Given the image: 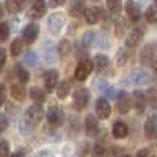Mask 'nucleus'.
Instances as JSON below:
<instances>
[{"label":"nucleus","instance_id":"nucleus-1","mask_svg":"<svg viewBox=\"0 0 157 157\" xmlns=\"http://www.w3.org/2000/svg\"><path fill=\"white\" fill-rule=\"evenodd\" d=\"M43 118H44V109L41 104H33V105H30L25 110V115H24V120L30 126H36L38 123H41Z\"/></svg>","mask_w":157,"mask_h":157},{"label":"nucleus","instance_id":"nucleus-2","mask_svg":"<svg viewBox=\"0 0 157 157\" xmlns=\"http://www.w3.org/2000/svg\"><path fill=\"white\" fill-rule=\"evenodd\" d=\"M64 24H66V16H64V13L61 11H55V13H52V14L49 16L47 19V27L52 33H60L61 29L64 27Z\"/></svg>","mask_w":157,"mask_h":157},{"label":"nucleus","instance_id":"nucleus-3","mask_svg":"<svg viewBox=\"0 0 157 157\" xmlns=\"http://www.w3.org/2000/svg\"><path fill=\"white\" fill-rule=\"evenodd\" d=\"M91 71H93V64H91V60L82 58L80 61L77 63V66H75V72H74L75 80H78V82L86 80V78L90 77V74H91Z\"/></svg>","mask_w":157,"mask_h":157},{"label":"nucleus","instance_id":"nucleus-4","mask_svg":"<svg viewBox=\"0 0 157 157\" xmlns=\"http://www.w3.org/2000/svg\"><path fill=\"white\" fill-rule=\"evenodd\" d=\"M140 61H141V64H145V66H151L152 69H155V47H154V43H149L141 49Z\"/></svg>","mask_w":157,"mask_h":157},{"label":"nucleus","instance_id":"nucleus-5","mask_svg":"<svg viewBox=\"0 0 157 157\" xmlns=\"http://www.w3.org/2000/svg\"><path fill=\"white\" fill-rule=\"evenodd\" d=\"M90 101V91L86 88H77L72 94V102H74V109L75 110H83L88 105Z\"/></svg>","mask_w":157,"mask_h":157},{"label":"nucleus","instance_id":"nucleus-6","mask_svg":"<svg viewBox=\"0 0 157 157\" xmlns=\"http://www.w3.org/2000/svg\"><path fill=\"white\" fill-rule=\"evenodd\" d=\"M46 118H47V121L52 124V126H63L64 120H66V115H64L63 109L60 107H55V105H52L47 113H46Z\"/></svg>","mask_w":157,"mask_h":157},{"label":"nucleus","instance_id":"nucleus-7","mask_svg":"<svg viewBox=\"0 0 157 157\" xmlns=\"http://www.w3.org/2000/svg\"><path fill=\"white\" fill-rule=\"evenodd\" d=\"M129 78L134 85H148L152 82V75L146 69H134L130 72Z\"/></svg>","mask_w":157,"mask_h":157},{"label":"nucleus","instance_id":"nucleus-8","mask_svg":"<svg viewBox=\"0 0 157 157\" xmlns=\"http://www.w3.org/2000/svg\"><path fill=\"white\" fill-rule=\"evenodd\" d=\"M83 17H85L86 24L93 25V24H98V22L104 17V11H102V8H99V6H90V8H85Z\"/></svg>","mask_w":157,"mask_h":157},{"label":"nucleus","instance_id":"nucleus-9","mask_svg":"<svg viewBox=\"0 0 157 157\" xmlns=\"http://www.w3.org/2000/svg\"><path fill=\"white\" fill-rule=\"evenodd\" d=\"M38 35H39V25L35 22L25 25V29L22 30V38L27 44H33L38 39Z\"/></svg>","mask_w":157,"mask_h":157},{"label":"nucleus","instance_id":"nucleus-10","mask_svg":"<svg viewBox=\"0 0 157 157\" xmlns=\"http://www.w3.org/2000/svg\"><path fill=\"white\" fill-rule=\"evenodd\" d=\"M126 13L132 22H138L141 17V6L137 0H127L126 2Z\"/></svg>","mask_w":157,"mask_h":157},{"label":"nucleus","instance_id":"nucleus-11","mask_svg":"<svg viewBox=\"0 0 157 157\" xmlns=\"http://www.w3.org/2000/svg\"><path fill=\"white\" fill-rule=\"evenodd\" d=\"M145 36V30L141 27H135L129 32V35L126 36V46L127 47H137L140 44V41Z\"/></svg>","mask_w":157,"mask_h":157},{"label":"nucleus","instance_id":"nucleus-12","mask_svg":"<svg viewBox=\"0 0 157 157\" xmlns=\"http://www.w3.org/2000/svg\"><path fill=\"white\" fill-rule=\"evenodd\" d=\"M130 107H132L130 96L126 93V91H120V93H118V98H116V109H118V112L126 115V113H129Z\"/></svg>","mask_w":157,"mask_h":157},{"label":"nucleus","instance_id":"nucleus-13","mask_svg":"<svg viewBox=\"0 0 157 157\" xmlns=\"http://www.w3.org/2000/svg\"><path fill=\"white\" fill-rule=\"evenodd\" d=\"M96 115L101 120H107V118L112 115V107L105 98H101L96 101Z\"/></svg>","mask_w":157,"mask_h":157},{"label":"nucleus","instance_id":"nucleus-14","mask_svg":"<svg viewBox=\"0 0 157 157\" xmlns=\"http://www.w3.org/2000/svg\"><path fill=\"white\" fill-rule=\"evenodd\" d=\"M130 102H134V109L137 110V113L141 115L146 107V94L141 90H137V91H134L132 98H130Z\"/></svg>","mask_w":157,"mask_h":157},{"label":"nucleus","instance_id":"nucleus-15","mask_svg":"<svg viewBox=\"0 0 157 157\" xmlns=\"http://www.w3.org/2000/svg\"><path fill=\"white\" fill-rule=\"evenodd\" d=\"M58 83V71L57 69H50L44 74V86H46V91L47 93H52L55 90Z\"/></svg>","mask_w":157,"mask_h":157},{"label":"nucleus","instance_id":"nucleus-16","mask_svg":"<svg viewBox=\"0 0 157 157\" xmlns=\"http://www.w3.org/2000/svg\"><path fill=\"white\" fill-rule=\"evenodd\" d=\"M46 13V0H32L30 3V16L33 19L43 17Z\"/></svg>","mask_w":157,"mask_h":157},{"label":"nucleus","instance_id":"nucleus-17","mask_svg":"<svg viewBox=\"0 0 157 157\" xmlns=\"http://www.w3.org/2000/svg\"><path fill=\"white\" fill-rule=\"evenodd\" d=\"M85 132L90 137H96L99 134V123L94 115H86L85 118Z\"/></svg>","mask_w":157,"mask_h":157},{"label":"nucleus","instance_id":"nucleus-18","mask_svg":"<svg viewBox=\"0 0 157 157\" xmlns=\"http://www.w3.org/2000/svg\"><path fill=\"white\" fill-rule=\"evenodd\" d=\"M157 118H155V115L152 113L148 120H146V123H145V135H146V138H149V140H154L155 138V135H157Z\"/></svg>","mask_w":157,"mask_h":157},{"label":"nucleus","instance_id":"nucleus-19","mask_svg":"<svg viewBox=\"0 0 157 157\" xmlns=\"http://www.w3.org/2000/svg\"><path fill=\"white\" fill-rule=\"evenodd\" d=\"M112 134L115 138H126L129 135V127L124 121H115L113 123V127H112Z\"/></svg>","mask_w":157,"mask_h":157},{"label":"nucleus","instance_id":"nucleus-20","mask_svg":"<svg viewBox=\"0 0 157 157\" xmlns=\"http://www.w3.org/2000/svg\"><path fill=\"white\" fill-rule=\"evenodd\" d=\"M85 11V0H71L69 5V14L75 19L82 17Z\"/></svg>","mask_w":157,"mask_h":157},{"label":"nucleus","instance_id":"nucleus-21","mask_svg":"<svg viewBox=\"0 0 157 157\" xmlns=\"http://www.w3.org/2000/svg\"><path fill=\"white\" fill-rule=\"evenodd\" d=\"M94 85H98V90L104 94V98H109V99H110V98H115V96H116V91H115L113 85L104 82V80H99V82L94 83Z\"/></svg>","mask_w":157,"mask_h":157},{"label":"nucleus","instance_id":"nucleus-22","mask_svg":"<svg viewBox=\"0 0 157 157\" xmlns=\"http://www.w3.org/2000/svg\"><path fill=\"white\" fill-rule=\"evenodd\" d=\"M11 96L16 101L22 102L25 98H27V90H25V86L22 83H14V85H11Z\"/></svg>","mask_w":157,"mask_h":157},{"label":"nucleus","instance_id":"nucleus-23","mask_svg":"<svg viewBox=\"0 0 157 157\" xmlns=\"http://www.w3.org/2000/svg\"><path fill=\"white\" fill-rule=\"evenodd\" d=\"M25 5V0H5V10L11 14L14 13H19Z\"/></svg>","mask_w":157,"mask_h":157},{"label":"nucleus","instance_id":"nucleus-24","mask_svg":"<svg viewBox=\"0 0 157 157\" xmlns=\"http://www.w3.org/2000/svg\"><path fill=\"white\" fill-rule=\"evenodd\" d=\"M91 64H93V68L96 71H104L107 66H109V57H105L104 54H98L93 61H91Z\"/></svg>","mask_w":157,"mask_h":157},{"label":"nucleus","instance_id":"nucleus-25","mask_svg":"<svg viewBox=\"0 0 157 157\" xmlns=\"http://www.w3.org/2000/svg\"><path fill=\"white\" fill-rule=\"evenodd\" d=\"M55 90H57V96H58L60 99H66L68 94H69V82H68V80L58 82L57 86H55Z\"/></svg>","mask_w":157,"mask_h":157},{"label":"nucleus","instance_id":"nucleus-26","mask_svg":"<svg viewBox=\"0 0 157 157\" xmlns=\"http://www.w3.org/2000/svg\"><path fill=\"white\" fill-rule=\"evenodd\" d=\"M30 98L36 102V104H43L46 101V91L41 90V88H38V86H33L30 90Z\"/></svg>","mask_w":157,"mask_h":157},{"label":"nucleus","instance_id":"nucleus-27","mask_svg":"<svg viewBox=\"0 0 157 157\" xmlns=\"http://www.w3.org/2000/svg\"><path fill=\"white\" fill-rule=\"evenodd\" d=\"M22 50H24V41H22L21 38L14 39V41L11 43V46H10V54H11V57H19V55L22 54Z\"/></svg>","mask_w":157,"mask_h":157},{"label":"nucleus","instance_id":"nucleus-28","mask_svg":"<svg viewBox=\"0 0 157 157\" xmlns=\"http://www.w3.org/2000/svg\"><path fill=\"white\" fill-rule=\"evenodd\" d=\"M126 30H127V21L123 19V17L116 19V22H115V35L118 38H121V36L126 35Z\"/></svg>","mask_w":157,"mask_h":157},{"label":"nucleus","instance_id":"nucleus-29","mask_svg":"<svg viewBox=\"0 0 157 157\" xmlns=\"http://www.w3.org/2000/svg\"><path fill=\"white\" fill-rule=\"evenodd\" d=\"M96 32H86L85 35H83V38H82V46L85 47V49H90L91 46L94 44V41H96Z\"/></svg>","mask_w":157,"mask_h":157},{"label":"nucleus","instance_id":"nucleus-30","mask_svg":"<svg viewBox=\"0 0 157 157\" xmlns=\"http://www.w3.org/2000/svg\"><path fill=\"white\" fill-rule=\"evenodd\" d=\"M57 57H58V54H57V49L54 46H49V47L44 49V58H46L47 63H55Z\"/></svg>","mask_w":157,"mask_h":157},{"label":"nucleus","instance_id":"nucleus-31","mask_svg":"<svg viewBox=\"0 0 157 157\" xmlns=\"http://www.w3.org/2000/svg\"><path fill=\"white\" fill-rule=\"evenodd\" d=\"M121 6H123V0H107V8L113 14H118L121 11Z\"/></svg>","mask_w":157,"mask_h":157},{"label":"nucleus","instance_id":"nucleus-32","mask_svg":"<svg viewBox=\"0 0 157 157\" xmlns=\"http://www.w3.org/2000/svg\"><path fill=\"white\" fill-rule=\"evenodd\" d=\"M145 19H146V22H149V24H155V21H157V11H155V6H154V5H151V6L146 8Z\"/></svg>","mask_w":157,"mask_h":157},{"label":"nucleus","instance_id":"nucleus-33","mask_svg":"<svg viewBox=\"0 0 157 157\" xmlns=\"http://www.w3.org/2000/svg\"><path fill=\"white\" fill-rule=\"evenodd\" d=\"M16 75H17L19 82H21L22 85H24V83H27V82H29V78H30L29 71H27V69H24V68H21V66H16Z\"/></svg>","mask_w":157,"mask_h":157},{"label":"nucleus","instance_id":"nucleus-34","mask_svg":"<svg viewBox=\"0 0 157 157\" xmlns=\"http://www.w3.org/2000/svg\"><path fill=\"white\" fill-rule=\"evenodd\" d=\"M69 50H71V44H69V41H68V39H61L60 44H58V50H57V54H58L60 57H64Z\"/></svg>","mask_w":157,"mask_h":157},{"label":"nucleus","instance_id":"nucleus-35","mask_svg":"<svg viewBox=\"0 0 157 157\" xmlns=\"http://www.w3.org/2000/svg\"><path fill=\"white\" fill-rule=\"evenodd\" d=\"M24 61H25V64H29V66H35V64L38 63V55L33 50H29L24 57Z\"/></svg>","mask_w":157,"mask_h":157},{"label":"nucleus","instance_id":"nucleus-36","mask_svg":"<svg viewBox=\"0 0 157 157\" xmlns=\"http://www.w3.org/2000/svg\"><path fill=\"white\" fill-rule=\"evenodd\" d=\"M107 154H109V149L104 145H101V143H98V145L94 146V149H93L94 157H107Z\"/></svg>","mask_w":157,"mask_h":157},{"label":"nucleus","instance_id":"nucleus-37","mask_svg":"<svg viewBox=\"0 0 157 157\" xmlns=\"http://www.w3.org/2000/svg\"><path fill=\"white\" fill-rule=\"evenodd\" d=\"M10 36V25L6 22H0V41H6Z\"/></svg>","mask_w":157,"mask_h":157},{"label":"nucleus","instance_id":"nucleus-38","mask_svg":"<svg viewBox=\"0 0 157 157\" xmlns=\"http://www.w3.org/2000/svg\"><path fill=\"white\" fill-rule=\"evenodd\" d=\"M8 152H10V145L8 141L0 138V157H8Z\"/></svg>","mask_w":157,"mask_h":157},{"label":"nucleus","instance_id":"nucleus-39","mask_svg":"<svg viewBox=\"0 0 157 157\" xmlns=\"http://www.w3.org/2000/svg\"><path fill=\"white\" fill-rule=\"evenodd\" d=\"M126 61H127V54L124 50H120L118 52V64H120V66H124Z\"/></svg>","mask_w":157,"mask_h":157},{"label":"nucleus","instance_id":"nucleus-40","mask_svg":"<svg viewBox=\"0 0 157 157\" xmlns=\"http://www.w3.org/2000/svg\"><path fill=\"white\" fill-rule=\"evenodd\" d=\"M6 127H8V118L3 113H0V132H3Z\"/></svg>","mask_w":157,"mask_h":157},{"label":"nucleus","instance_id":"nucleus-41","mask_svg":"<svg viewBox=\"0 0 157 157\" xmlns=\"http://www.w3.org/2000/svg\"><path fill=\"white\" fill-rule=\"evenodd\" d=\"M5 61H6V52H5V49L0 47V69L5 66Z\"/></svg>","mask_w":157,"mask_h":157},{"label":"nucleus","instance_id":"nucleus-42","mask_svg":"<svg viewBox=\"0 0 157 157\" xmlns=\"http://www.w3.org/2000/svg\"><path fill=\"white\" fill-rule=\"evenodd\" d=\"M5 98H6V91H5V85L0 83V105L5 102Z\"/></svg>","mask_w":157,"mask_h":157},{"label":"nucleus","instance_id":"nucleus-43","mask_svg":"<svg viewBox=\"0 0 157 157\" xmlns=\"http://www.w3.org/2000/svg\"><path fill=\"white\" fill-rule=\"evenodd\" d=\"M137 157H152V154L149 149H141V151H138Z\"/></svg>","mask_w":157,"mask_h":157},{"label":"nucleus","instance_id":"nucleus-44","mask_svg":"<svg viewBox=\"0 0 157 157\" xmlns=\"http://www.w3.org/2000/svg\"><path fill=\"white\" fill-rule=\"evenodd\" d=\"M38 157H54V154H52L50 151H39Z\"/></svg>","mask_w":157,"mask_h":157},{"label":"nucleus","instance_id":"nucleus-45","mask_svg":"<svg viewBox=\"0 0 157 157\" xmlns=\"http://www.w3.org/2000/svg\"><path fill=\"white\" fill-rule=\"evenodd\" d=\"M3 13H5V8H3V5H2V3H0V19L3 17Z\"/></svg>","mask_w":157,"mask_h":157},{"label":"nucleus","instance_id":"nucleus-46","mask_svg":"<svg viewBox=\"0 0 157 157\" xmlns=\"http://www.w3.org/2000/svg\"><path fill=\"white\" fill-rule=\"evenodd\" d=\"M10 157H22V151H17V152H14V154H11Z\"/></svg>","mask_w":157,"mask_h":157},{"label":"nucleus","instance_id":"nucleus-47","mask_svg":"<svg viewBox=\"0 0 157 157\" xmlns=\"http://www.w3.org/2000/svg\"><path fill=\"white\" fill-rule=\"evenodd\" d=\"M64 2H66V0H55V3H57V5H63Z\"/></svg>","mask_w":157,"mask_h":157},{"label":"nucleus","instance_id":"nucleus-48","mask_svg":"<svg viewBox=\"0 0 157 157\" xmlns=\"http://www.w3.org/2000/svg\"><path fill=\"white\" fill-rule=\"evenodd\" d=\"M120 157H130V155H129V154H121Z\"/></svg>","mask_w":157,"mask_h":157}]
</instances>
